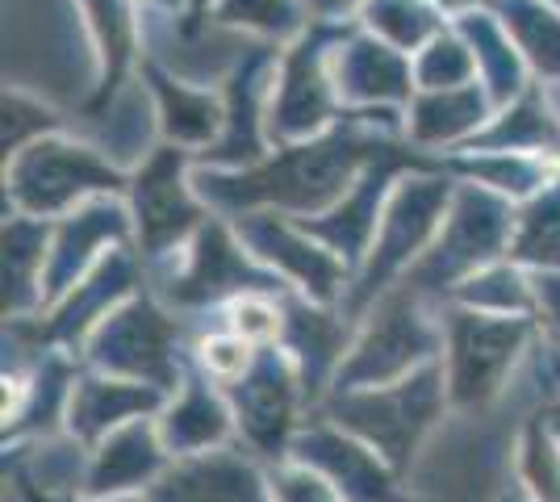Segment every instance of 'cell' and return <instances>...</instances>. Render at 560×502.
<instances>
[{
    "label": "cell",
    "mask_w": 560,
    "mask_h": 502,
    "mask_svg": "<svg viewBox=\"0 0 560 502\" xmlns=\"http://www.w3.org/2000/svg\"><path fill=\"white\" fill-rule=\"evenodd\" d=\"M105 180H114L109 167H101L80 147H63V143L34 147L22 160V167H18V192H22V201L30 210L63 206L80 189H101Z\"/></svg>",
    "instance_id": "obj_1"
},
{
    "label": "cell",
    "mask_w": 560,
    "mask_h": 502,
    "mask_svg": "<svg viewBox=\"0 0 560 502\" xmlns=\"http://www.w3.org/2000/svg\"><path fill=\"white\" fill-rule=\"evenodd\" d=\"M518 327H493V323H456V385L460 394H490L498 369L514 357Z\"/></svg>",
    "instance_id": "obj_2"
},
{
    "label": "cell",
    "mask_w": 560,
    "mask_h": 502,
    "mask_svg": "<svg viewBox=\"0 0 560 502\" xmlns=\"http://www.w3.org/2000/svg\"><path fill=\"white\" fill-rule=\"evenodd\" d=\"M139 210H142V226H147V240L160 243L167 235H176V226L188 218V201L176 176H172V164H155L147 172V185L139 189Z\"/></svg>",
    "instance_id": "obj_3"
}]
</instances>
